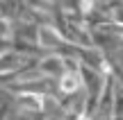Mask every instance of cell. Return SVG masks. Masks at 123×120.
Segmentation results:
<instances>
[{
    "label": "cell",
    "mask_w": 123,
    "mask_h": 120,
    "mask_svg": "<svg viewBox=\"0 0 123 120\" xmlns=\"http://www.w3.org/2000/svg\"><path fill=\"white\" fill-rule=\"evenodd\" d=\"M37 73L48 79H59L66 73V57L59 52H46L37 59Z\"/></svg>",
    "instance_id": "cell-1"
},
{
    "label": "cell",
    "mask_w": 123,
    "mask_h": 120,
    "mask_svg": "<svg viewBox=\"0 0 123 120\" xmlns=\"http://www.w3.org/2000/svg\"><path fill=\"white\" fill-rule=\"evenodd\" d=\"M7 113H9V104H0V120H7Z\"/></svg>",
    "instance_id": "cell-5"
},
{
    "label": "cell",
    "mask_w": 123,
    "mask_h": 120,
    "mask_svg": "<svg viewBox=\"0 0 123 120\" xmlns=\"http://www.w3.org/2000/svg\"><path fill=\"white\" fill-rule=\"evenodd\" d=\"M46 98L41 93H18L14 95V107L18 113H41L46 111Z\"/></svg>",
    "instance_id": "cell-2"
},
{
    "label": "cell",
    "mask_w": 123,
    "mask_h": 120,
    "mask_svg": "<svg viewBox=\"0 0 123 120\" xmlns=\"http://www.w3.org/2000/svg\"><path fill=\"white\" fill-rule=\"evenodd\" d=\"M116 27H119V34L123 36V25H116Z\"/></svg>",
    "instance_id": "cell-7"
},
{
    "label": "cell",
    "mask_w": 123,
    "mask_h": 120,
    "mask_svg": "<svg viewBox=\"0 0 123 120\" xmlns=\"http://www.w3.org/2000/svg\"><path fill=\"white\" fill-rule=\"evenodd\" d=\"M80 89H84L80 73H64L57 79V91L64 93V95H78Z\"/></svg>",
    "instance_id": "cell-3"
},
{
    "label": "cell",
    "mask_w": 123,
    "mask_h": 120,
    "mask_svg": "<svg viewBox=\"0 0 123 120\" xmlns=\"http://www.w3.org/2000/svg\"><path fill=\"white\" fill-rule=\"evenodd\" d=\"M96 5H110V2H114V0H93Z\"/></svg>",
    "instance_id": "cell-6"
},
{
    "label": "cell",
    "mask_w": 123,
    "mask_h": 120,
    "mask_svg": "<svg viewBox=\"0 0 123 120\" xmlns=\"http://www.w3.org/2000/svg\"><path fill=\"white\" fill-rule=\"evenodd\" d=\"M112 118H123V84H119V89H116L114 107H112Z\"/></svg>",
    "instance_id": "cell-4"
}]
</instances>
